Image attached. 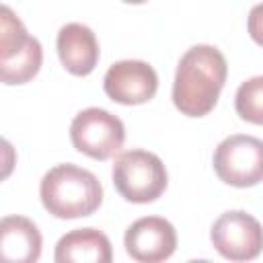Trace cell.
<instances>
[{
	"instance_id": "4fadbf2b",
	"label": "cell",
	"mask_w": 263,
	"mask_h": 263,
	"mask_svg": "<svg viewBox=\"0 0 263 263\" xmlns=\"http://www.w3.org/2000/svg\"><path fill=\"white\" fill-rule=\"evenodd\" d=\"M234 109L240 119L263 125V76H253L238 86Z\"/></svg>"
},
{
	"instance_id": "9c48e42d",
	"label": "cell",
	"mask_w": 263,
	"mask_h": 263,
	"mask_svg": "<svg viewBox=\"0 0 263 263\" xmlns=\"http://www.w3.org/2000/svg\"><path fill=\"white\" fill-rule=\"evenodd\" d=\"M125 251L140 263L166 261L177 249L175 226L160 216H146L136 220L123 236Z\"/></svg>"
},
{
	"instance_id": "6da1fadb",
	"label": "cell",
	"mask_w": 263,
	"mask_h": 263,
	"mask_svg": "<svg viewBox=\"0 0 263 263\" xmlns=\"http://www.w3.org/2000/svg\"><path fill=\"white\" fill-rule=\"evenodd\" d=\"M228 64L214 45L189 47L177 64L173 82V103L187 117L208 115L224 88Z\"/></svg>"
},
{
	"instance_id": "5bb4252c",
	"label": "cell",
	"mask_w": 263,
	"mask_h": 263,
	"mask_svg": "<svg viewBox=\"0 0 263 263\" xmlns=\"http://www.w3.org/2000/svg\"><path fill=\"white\" fill-rule=\"evenodd\" d=\"M247 29L253 41L263 47V4H255L251 8L249 18H247Z\"/></svg>"
},
{
	"instance_id": "5b68a950",
	"label": "cell",
	"mask_w": 263,
	"mask_h": 263,
	"mask_svg": "<svg viewBox=\"0 0 263 263\" xmlns=\"http://www.w3.org/2000/svg\"><path fill=\"white\" fill-rule=\"evenodd\" d=\"M70 140L78 152L95 160H107L121 150L125 142V125L107 109L88 107L72 119Z\"/></svg>"
},
{
	"instance_id": "7c38bea8",
	"label": "cell",
	"mask_w": 263,
	"mask_h": 263,
	"mask_svg": "<svg viewBox=\"0 0 263 263\" xmlns=\"http://www.w3.org/2000/svg\"><path fill=\"white\" fill-rule=\"evenodd\" d=\"M58 263H111L113 251L105 232L97 228H76L55 245Z\"/></svg>"
},
{
	"instance_id": "52a82bcc",
	"label": "cell",
	"mask_w": 263,
	"mask_h": 263,
	"mask_svg": "<svg viewBox=\"0 0 263 263\" xmlns=\"http://www.w3.org/2000/svg\"><path fill=\"white\" fill-rule=\"evenodd\" d=\"M214 249L230 261H251L263 251V226L245 210L224 212L210 232Z\"/></svg>"
},
{
	"instance_id": "ba28073f",
	"label": "cell",
	"mask_w": 263,
	"mask_h": 263,
	"mask_svg": "<svg viewBox=\"0 0 263 263\" xmlns=\"http://www.w3.org/2000/svg\"><path fill=\"white\" fill-rule=\"evenodd\" d=\"M103 88L107 97L119 105H142L156 95L158 76L148 62L121 60L105 72Z\"/></svg>"
},
{
	"instance_id": "3957f363",
	"label": "cell",
	"mask_w": 263,
	"mask_h": 263,
	"mask_svg": "<svg viewBox=\"0 0 263 263\" xmlns=\"http://www.w3.org/2000/svg\"><path fill=\"white\" fill-rule=\"evenodd\" d=\"M111 177L117 193L132 203H150L158 199L168 185L162 160L154 152L140 148L117 154Z\"/></svg>"
},
{
	"instance_id": "7a4b0ae2",
	"label": "cell",
	"mask_w": 263,
	"mask_h": 263,
	"mask_svg": "<svg viewBox=\"0 0 263 263\" xmlns=\"http://www.w3.org/2000/svg\"><path fill=\"white\" fill-rule=\"evenodd\" d=\"M39 195L43 208L60 220L90 216L103 203L99 179L90 171L70 162L55 164L43 175Z\"/></svg>"
},
{
	"instance_id": "8992f818",
	"label": "cell",
	"mask_w": 263,
	"mask_h": 263,
	"mask_svg": "<svg viewBox=\"0 0 263 263\" xmlns=\"http://www.w3.org/2000/svg\"><path fill=\"white\" fill-rule=\"evenodd\" d=\"M214 171L232 187H253L263 181V140L234 134L224 138L214 152Z\"/></svg>"
},
{
	"instance_id": "9a60e30c",
	"label": "cell",
	"mask_w": 263,
	"mask_h": 263,
	"mask_svg": "<svg viewBox=\"0 0 263 263\" xmlns=\"http://www.w3.org/2000/svg\"><path fill=\"white\" fill-rule=\"evenodd\" d=\"M125 4H144V2H148V0H123Z\"/></svg>"
},
{
	"instance_id": "8fae6325",
	"label": "cell",
	"mask_w": 263,
	"mask_h": 263,
	"mask_svg": "<svg viewBox=\"0 0 263 263\" xmlns=\"http://www.w3.org/2000/svg\"><path fill=\"white\" fill-rule=\"evenodd\" d=\"M41 232L25 216H6L0 222V257L10 263H33L41 255Z\"/></svg>"
},
{
	"instance_id": "30bf717a",
	"label": "cell",
	"mask_w": 263,
	"mask_h": 263,
	"mask_svg": "<svg viewBox=\"0 0 263 263\" xmlns=\"http://www.w3.org/2000/svg\"><path fill=\"white\" fill-rule=\"evenodd\" d=\"M62 66L74 76H88L99 62V41L90 27L68 23L58 31L55 39Z\"/></svg>"
},
{
	"instance_id": "277c9868",
	"label": "cell",
	"mask_w": 263,
	"mask_h": 263,
	"mask_svg": "<svg viewBox=\"0 0 263 263\" xmlns=\"http://www.w3.org/2000/svg\"><path fill=\"white\" fill-rule=\"evenodd\" d=\"M43 62L41 43L31 37L21 18L8 8L0 10V78L4 84H25L37 76Z\"/></svg>"
}]
</instances>
